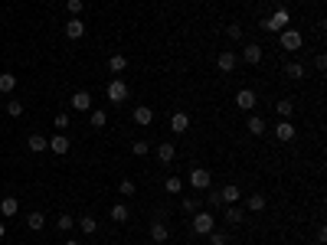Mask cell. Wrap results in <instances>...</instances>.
I'll list each match as a JSON object with an SVG mask.
<instances>
[{"mask_svg":"<svg viewBox=\"0 0 327 245\" xmlns=\"http://www.w3.org/2000/svg\"><path fill=\"white\" fill-rule=\"evenodd\" d=\"M288 23H291V13L285 10V7H278V10H272V16H265V20H262V30L281 33V30H288Z\"/></svg>","mask_w":327,"mask_h":245,"instance_id":"obj_1","label":"cell"},{"mask_svg":"<svg viewBox=\"0 0 327 245\" xmlns=\"http://www.w3.org/2000/svg\"><path fill=\"white\" fill-rule=\"evenodd\" d=\"M216 229V216L209 213V209H197V213H193V232L197 235H209Z\"/></svg>","mask_w":327,"mask_h":245,"instance_id":"obj_2","label":"cell"},{"mask_svg":"<svg viewBox=\"0 0 327 245\" xmlns=\"http://www.w3.org/2000/svg\"><path fill=\"white\" fill-rule=\"evenodd\" d=\"M209 183H213V173L206 167H193L190 170V187L193 190H209Z\"/></svg>","mask_w":327,"mask_h":245,"instance_id":"obj_3","label":"cell"},{"mask_svg":"<svg viewBox=\"0 0 327 245\" xmlns=\"http://www.w3.org/2000/svg\"><path fill=\"white\" fill-rule=\"evenodd\" d=\"M128 98V85H125V78H111L108 82V101L111 105H121Z\"/></svg>","mask_w":327,"mask_h":245,"instance_id":"obj_4","label":"cell"},{"mask_svg":"<svg viewBox=\"0 0 327 245\" xmlns=\"http://www.w3.org/2000/svg\"><path fill=\"white\" fill-rule=\"evenodd\" d=\"M301 43H304V36L298 30H281V49H285V52H298Z\"/></svg>","mask_w":327,"mask_h":245,"instance_id":"obj_5","label":"cell"},{"mask_svg":"<svg viewBox=\"0 0 327 245\" xmlns=\"http://www.w3.org/2000/svg\"><path fill=\"white\" fill-rule=\"evenodd\" d=\"M295 134H298V128L291 125V121H285V118H278V125H275V137L281 144H288V141H295Z\"/></svg>","mask_w":327,"mask_h":245,"instance_id":"obj_6","label":"cell"},{"mask_svg":"<svg viewBox=\"0 0 327 245\" xmlns=\"http://www.w3.org/2000/svg\"><path fill=\"white\" fill-rule=\"evenodd\" d=\"M170 131H174V134H187V131H190V115H187V111H174V115H170Z\"/></svg>","mask_w":327,"mask_h":245,"instance_id":"obj_7","label":"cell"},{"mask_svg":"<svg viewBox=\"0 0 327 245\" xmlns=\"http://www.w3.org/2000/svg\"><path fill=\"white\" fill-rule=\"evenodd\" d=\"M66 36L69 39H82L85 36V20H79V16H69V20H66Z\"/></svg>","mask_w":327,"mask_h":245,"instance_id":"obj_8","label":"cell"},{"mask_svg":"<svg viewBox=\"0 0 327 245\" xmlns=\"http://www.w3.org/2000/svg\"><path fill=\"white\" fill-rule=\"evenodd\" d=\"M216 66H219V72H236V66H239V56H236L233 49H226V52H219Z\"/></svg>","mask_w":327,"mask_h":245,"instance_id":"obj_9","label":"cell"},{"mask_svg":"<svg viewBox=\"0 0 327 245\" xmlns=\"http://www.w3.org/2000/svg\"><path fill=\"white\" fill-rule=\"evenodd\" d=\"M255 101H259V98H255L252 89H239V92H236V105H239L242 111H255Z\"/></svg>","mask_w":327,"mask_h":245,"instance_id":"obj_10","label":"cell"},{"mask_svg":"<svg viewBox=\"0 0 327 245\" xmlns=\"http://www.w3.org/2000/svg\"><path fill=\"white\" fill-rule=\"evenodd\" d=\"M69 147H72V141H69L66 134H56V137H49V151L56 154V157H63V154H69Z\"/></svg>","mask_w":327,"mask_h":245,"instance_id":"obj_11","label":"cell"},{"mask_svg":"<svg viewBox=\"0 0 327 245\" xmlns=\"http://www.w3.org/2000/svg\"><path fill=\"white\" fill-rule=\"evenodd\" d=\"M154 154H157V160H161V164H174L177 147H174L170 141H164V144H157V147H154Z\"/></svg>","mask_w":327,"mask_h":245,"instance_id":"obj_12","label":"cell"},{"mask_svg":"<svg viewBox=\"0 0 327 245\" xmlns=\"http://www.w3.org/2000/svg\"><path fill=\"white\" fill-rule=\"evenodd\" d=\"M242 59H245L249 66H259V63H262V46H259V43H249V46L242 49Z\"/></svg>","mask_w":327,"mask_h":245,"instance_id":"obj_13","label":"cell"},{"mask_svg":"<svg viewBox=\"0 0 327 245\" xmlns=\"http://www.w3.org/2000/svg\"><path fill=\"white\" fill-rule=\"evenodd\" d=\"M219 196H223V203H226V206H233V203H239V199H242V193H239V187H236V183L223 187V190H219Z\"/></svg>","mask_w":327,"mask_h":245,"instance_id":"obj_14","label":"cell"},{"mask_svg":"<svg viewBox=\"0 0 327 245\" xmlns=\"http://www.w3.org/2000/svg\"><path fill=\"white\" fill-rule=\"evenodd\" d=\"M72 108L75 111H92V95H88V92H75L72 95Z\"/></svg>","mask_w":327,"mask_h":245,"instance_id":"obj_15","label":"cell"},{"mask_svg":"<svg viewBox=\"0 0 327 245\" xmlns=\"http://www.w3.org/2000/svg\"><path fill=\"white\" fill-rule=\"evenodd\" d=\"M0 213H4V216H16V213H20V199H16V196H4V199H0Z\"/></svg>","mask_w":327,"mask_h":245,"instance_id":"obj_16","label":"cell"},{"mask_svg":"<svg viewBox=\"0 0 327 245\" xmlns=\"http://www.w3.org/2000/svg\"><path fill=\"white\" fill-rule=\"evenodd\" d=\"M151 121H154V108L138 105V108H134V125H151Z\"/></svg>","mask_w":327,"mask_h":245,"instance_id":"obj_17","label":"cell"},{"mask_svg":"<svg viewBox=\"0 0 327 245\" xmlns=\"http://www.w3.org/2000/svg\"><path fill=\"white\" fill-rule=\"evenodd\" d=\"M26 147H30L33 154H43V151H49V141L43 134H30V141H26Z\"/></svg>","mask_w":327,"mask_h":245,"instance_id":"obj_18","label":"cell"},{"mask_svg":"<svg viewBox=\"0 0 327 245\" xmlns=\"http://www.w3.org/2000/svg\"><path fill=\"white\" fill-rule=\"evenodd\" d=\"M88 125H92L95 131H102L105 125H108V115H105L102 108H95V111H88Z\"/></svg>","mask_w":327,"mask_h":245,"instance_id":"obj_19","label":"cell"},{"mask_svg":"<svg viewBox=\"0 0 327 245\" xmlns=\"http://www.w3.org/2000/svg\"><path fill=\"white\" fill-rule=\"evenodd\" d=\"M16 89V75L13 72H0V95H10Z\"/></svg>","mask_w":327,"mask_h":245,"instance_id":"obj_20","label":"cell"},{"mask_svg":"<svg viewBox=\"0 0 327 245\" xmlns=\"http://www.w3.org/2000/svg\"><path fill=\"white\" fill-rule=\"evenodd\" d=\"M242 219H245V213H242V209L236 206V203H233V206H226V222H229V226H242Z\"/></svg>","mask_w":327,"mask_h":245,"instance_id":"obj_21","label":"cell"},{"mask_svg":"<svg viewBox=\"0 0 327 245\" xmlns=\"http://www.w3.org/2000/svg\"><path fill=\"white\" fill-rule=\"evenodd\" d=\"M245 128H249V134H255V137H259V134H265V128H268V125H265V121H262L259 115H249Z\"/></svg>","mask_w":327,"mask_h":245,"instance_id":"obj_22","label":"cell"},{"mask_svg":"<svg viewBox=\"0 0 327 245\" xmlns=\"http://www.w3.org/2000/svg\"><path fill=\"white\" fill-rule=\"evenodd\" d=\"M275 111H278V118H285V121H291V115H295V105H291V98H278V105H275Z\"/></svg>","mask_w":327,"mask_h":245,"instance_id":"obj_23","label":"cell"},{"mask_svg":"<svg viewBox=\"0 0 327 245\" xmlns=\"http://www.w3.org/2000/svg\"><path fill=\"white\" fill-rule=\"evenodd\" d=\"M151 239H154L157 245H164L167 239H170V232H167V226H164V222H154V226H151Z\"/></svg>","mask_w":327,"mask_h":245,"instance_id":"obj_24","label":"cell"},{"mask_svg":"<svg viewBox=\"0 0 327 245\" xmlns=\"http://www.w3.org/2000/svg\"><path fill=\"white\" fill-rule=\"evenodd\" d=\"M128 216H131L128 203H114V206H111V219H114V222H128Z\"/></svg>","mask_w":327,"mask_h":245,"instance_id":"obj_25","label":"cell"},{"mask_svg":"<svg viewBox=\"0 0 327 245\" xmlns=\"http://www.w3.org/2000/svg\"><path fill=\"white\" fill-rule=\"evenodd\" d=\"M265 206H268V203H265V196H262V193H252L249 199H245V209H252V213H262Z\"/></svg>","mask_w":327,"mask_h":245,"instance_id":"obj_26","label":"cell"},{"mask_svg":"<svg viewBox=\"0 0 327 245\" xmlns=\"http://www.w3.org/2000/svg\"><path fill=\"white\" fill-rule=\"evenodd\" d=\"M43 226H46V216H43V213H30V216H26V229L40 232Z\"/></svg>","mask_w":327,"mask_h":245,"instance_id":"obj_27","label":"cell"},{"mask_svg":"<svg viewBox=\"0 0 327 245\" xmlns=\"http://www.w3.org/2000/svg\"><path fill=\"white\" fill-rule=\"evenodd\" d=\"M108 69H111L114 75H121V72H125V69H128V59H125V56H121V52H118V56H111V59H108Z\"/></svg>","mask_w":327,"mask_h":245,"instance_id":"obj_28","label":"cell"},{"mask_svg":"<svg viewBox=\"0 0 327 245\" xmlns=\"http://www.w3.org/2000/svg\"><path fill=\"white\" fill-rule=\"evenodd\" d=\"M4 111H7L10 118H20V115H23V101H20V98H10V101H4Z\"/></svg>","mask_w":327,"mask_h":245,"instance_id":"obj_29","label":"cell"},{"mask_svg":"<svg viewBox=\"0 0 327 245\" xmlns=\"http://www.w3.org/2000/svg\"><path fill=\"white\" fill-rule=\"evenodd\" d=\"M281 72H285L288 78H295V82H298V78H304V66H301V63H288L285 69H281Z\"/></svg>","mask_w":327,"mask_h":245,"instance_id":"obj_30","label":"cell"},{"mask_svg":"<svg viewBox=\"0 0 327 245\" xmlns=\"http://www.w3.org/2000/svg\"><path fill=\"white\" fill-rule=\"evenodd\" d=\"M118 193H121V196H125V199H131V196H134V193H138V187H134V180H128V177H125V180H121V183H118Z\"/></svg>","mask_w":327,"mask_h":245,"instance_id":"obj_31","label":"cell"},{"mask_svg":"<svg viewBox=\"0 0 327 245\" xmlns=\"http://www.w3.org/2000/svg\"><path fill=\"white\" fill-rule=\"evenodd\" d=\"M79 229H82L85 235H95V232H99V222H95L92 216H82V219H79Z\"/></svg>","mask_w":327,"mask_h":245,"instance_id":"obj_32","label":"cell"},{"mask_svg":"<svg viewBox=\"0 0 327 245\" xmlns=\"http://www.w3.org/2000/svg\"><path fill=\"white\" fill-rule=\"evenodd\" d=\"M164 190H167V193H174V196H177V193L183 190V180H180V177H167V180H164Z\"/></svg>","mask_w":327,"mask_h":245,"instance_id":"obj_33","label":"cell"},{"mask_svg":"<svg viewBox=\"0 0 327 245\" xmlns=\"http://www.w3.org/2000/svg\"><path fill=\"white\" fill-rule=\"evenodd\" d=\"M131 154H134V157H147V154H151V144H147V141H134V144H131Z\"/></svg>","mask_w":327,"mask_h":245,"instance_id":"obj_34","label":"cell"},{"mask_svg":"<svg viewBox=\"0 0 327 245\" xmlns=\"http://www.w3.org/2000/svg\"><path fill=\"white\" fill-rule=\"evenodd\" d=\"M66 10H69V16H82L85 4H82V0H66Z\"/></svg>","mask_w":327,"mask_h":245,"instance_id":"obj_35","label":"cell"},{"mask_svg":"<svg viewBox=\"0 0 327 245\" xmlns=\"http://www.w3.org/2000/svg\"><path fill=\"white\" fill-rule=\"evenodd\" d=\"M52 125H56V131H59V134H63V131H66L69 125H72V118H69L66 111H59V115H56V121H52Z\"/></svg>","mask_w":327,"mask_h":245,"instance_id":"obj_36","label":"cell"},{"mask_svg":"<svg viewBox=\"0 0 327 245\" xmlns=\"http://www.w3.org/2000/svg\"><path fill=\"white\" fill-rule=\"evenodd\" d=\"M226 36H229V39H233V43H239V39H242V26H239V23H229V30H226Z\"/></svg>","mask_w":327,"mask_h":245,"instance_id":"obj_37","label":"cell"},{"mask_svg":"<svg viewBox=\"0 0 327 245\" xmlns=\"http://www.w3.org/2000/svg\"><path fill=\"white\" fill-rule=\"evenodd\" d=\"M180 206H183V213H190V216H193V213H197V209H200V199H193V196H187V199H183Z\"/></svg>","mask_w":327,"mask_h":245,"instance_id":"obj_38","label":"cell"},{"mask_svg":"<svg viewBox=\"0 0 327 245\" xmlns=\"http://www.w3.org/2000/svg\"><path fill=\"white\" fill-rule=\"evenodd\" d=\"M226 242H229V235H226V232H216V229L209 232V245H226Z\"/></svg>","mask_w":327,"mask_h":245,"instance_id":"obj_39","label":"cell"},{"mask_svg":"<svg viewBox=\"0 0 327 245\" xmlns=\"http://www.w3.org/2000/svg\"><path fill=\"white\" fill-rule=\"evenodd\" d=\"M59 229H72V216H66V213L59 216Z\"/></svg>","mask_w":327,"mask_h":245,"instance_id":"obj_40","label":"cell"},{"mask_svg":"<svg viewBox=\"0 0 327 245\" xmlns=\"http://www.w3.org/2000/svg\"><path fill=\"white\" fill-rule=\"evenodd\" d=\"M209 206H223V196H219V190L209 193Z\"/></svg>","mask_w":327,"mask_h":245,"instance_id":"obj_41","label":"cell"},{"mask_svg":"<svg viewBox=\"0 0 327 245\" xmlns=\"http://www.w3.org/2000/svg\"><path fill=\"white\" fill-rule=\"evenodd\" d=\"M314 69H327V56H324V52H321V56L314 59Z\"/></svg>","mask_w":327,"mask_h":245,"instance_id":"obj_42","label":"cell"},{"mask_svg":"<svg viewBox=\"0 0 327 245\" xmlns=\"http://www.w3.org/2000/svg\"><path fill=\"white\" fill-rule=\"evenodd\" d=\"M4 235H7V226H4V222H0V239H4Z\"/></svg>","mask_w":327,"mask_h":245,"instance_id":"obj_43","label":"cell"},{"mask_svg":"<svg viewBox=\"0 0 327 245\" xmlns=\"http://www.w3.org/2000/svg\"><path fill=\"white\" fill-rule=\"evenodd\" d=\"M63 245H79V242H75V239H69V242H63Z\"/></svg>","mask_w":327,"mask_h":245,"instance_id":"obj_44","label":"cell"},{"mask_svg":"<svg viewBox=\"0 0 327 245\" xmlns=\"http://www.w3.org/2000/svg\"><path fill=\"white\" fill-rule=\"evenodd\" d=\"M0 111H4V98H0Z\"/></svg>","mask_w":327,"mask_h":245,"instance_id":"obj_45","label":"cell"}]
</instances>
